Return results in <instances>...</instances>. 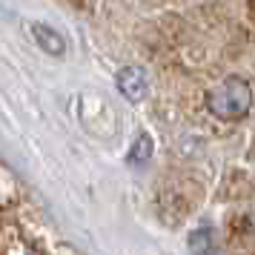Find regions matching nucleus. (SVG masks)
<instances>
[{"label": "nucleus", "mask_w": 255, "mask_h": 255, "mask_svg": "<svg viewBox=\"0 0 255 255\" xmlns=\"http://www.w3.org/2000/svg\"><path fill=\"white\" fill-rule=\"evenodd\" d=\"M152 155V138L149 135H140L138 140H135V146H132V152H129V163H143L146 158Z\"/></svg>", "instance_id": "nucleus-4"}, {"label": "nucleus", "mask_w": 255, "mask_h": 255, "mask_svg": "<svg viewBox=\"0 0 255 255\" xmlns=\"http://www.w3.org/2000/svg\"><path fill=\"white\" fill-rule=\"evenodd\" d=\"M32 32H35V40L46 49V52H52V55H63V52H66V40H63L55 29L37 23V26H32Z\"/></svg>", "instance_id": "nucleus-3"}, {"label": "nucleus", "mask_w": 255, "mask_h": 255, "mask_svg": "<svg viewBox=\"0 0 255 255\" xmlns=\"http://www.w3.org/2000/svg\"><path fill=\"white\" fill-rule=\"evenodd\" d=\"M253 106V86L244 78H230L207 95V109L221 121H238Z\"/></svg>", "instance_id": "nucleus-1"}, {"label": "nucleus", "mask_w": 255, "mask_h": 255, "mask_svg": "<svg viewBox=\"0 0 255 255\" xmlns=\"http://www.w3.org/2000/svg\"><path fill=\"white\" fill-rule=\"evenodd\" d=\"M118 89H121V95H124L127 101H132V104L143 101V98H146V89H149L143 69H138V66H127V69H121L118 72Z\"/></svg>", "instance_id": "nucleus-2"}]
</instances>
